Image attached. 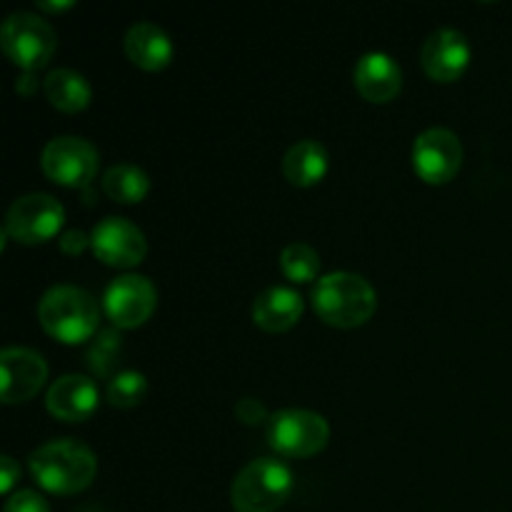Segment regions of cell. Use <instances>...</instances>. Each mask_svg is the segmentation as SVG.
Here are the masks:
<instances>
[{
  "label": "cell",
  "mask_w": 512,
  "mask_h": 512,
  "mask_svg": "<svg viewBox=\"0 0 512 512\" xmlns=\"http://www.w3.org/2000/svg\"><path fill=\"white\" fill-rule=\"evenodd\" d=\"M38 80H35V75L33 73H23L18 78V83H15V90H18L20 95H25V98H30V95L35 93V90H38Z\"/></svg>",
  "instance_id": "83f0119b"
},
{
  "label": "cell",
  "mask_w": 512,
  "mask_h": 512,
  "mask_svg": "<svg viewBox=\"0 0 512 512\" xmlns=\"http://www.w3.org/2000/svg\"><path fill=\"white\" fill-rule=\"evenodd\" d=\"M35 483L55 495H73L88 488L98 473V458L88 445L58 438L40 445L28 458Z\"/></svg>",
  "instance_id": "6da1fadb"
},
{
  "label": "cell",
  "mask_w": 512,
  "mask_h": 512,
  "mask_svg": "<svg viewBox=\"0 0 512 512\" xmlns=\"http://www.w3.org/2000/svg\"><path fill=\"white\" fill-rule=\"evenodd\" d=\"M148 393V380L138 370H120L108 383V403L115 408H135Z\"/></svg>",
  "instance_id": "603a6c76"
},
{
  "label": "cell",
  "mask_w": 512,
  "mask_h": 512,
  "mask_svg": "<svg viewBox=\"0 0 512 512\" xmlns=\"http://www.w3.org/2000/svg\"><path fill=\"white\" fill-rule=\"evenodd\" d=\"M100 155L90 140L78 135H60L45 143L40 168L53 183L65 188H85L98 175Z\"/></svg>",
  "instance_id": "52a82bcc"
},
{
  "label": "cell",
  "mask_w": 512,
  "mask_h": 512,
  "mask_svg": "<svg viewBox=\"0 0 512 512\" xmlns=\"http://www.w3.org/2000/svg\"><path fill=\"white\" fill-rule=\"evenodd\" d=\"M3 512H50V508L43 495H38L35 490H18L15 495H10Z\"/></svg>",
  "instance_id": "cb8c5ba5"
},
{
  "label": "cell",
  "mask_w": 512,
  "mask_h": 512,
  "mask_svg": "<svg viewBox=\"0 0 512 512\" xmlns=\"http://www.w3.org/2000/svg\"><path fill=\"white\" fill-rule=\"evenodd\" d=\"M470 50L465 33L455 28H438L425 38L420 48V63L423 70L438 83H453L468 70Z\"/></svg>",
  "instance_id": "4fadbf2b"
},
{
  "label": "cell",
  "mask_w": 512,
  "mask_h": 512,
  "mask_svg": "<svg viewBox=\"0 0 512 512\" xmlns=\"http://www.w3.org/2000/svg\"><path fill=\"white\" fill-rule=\"evenodd\" d=\"M123 48L130 63L143 70L165 68L173 60L175 50L170 35L158 23H150V20H140V23L130 25L128 33H125Z\"/></svg>",
  "instance_id": "2e32d148"
},
{
  "label": "cell",
  "mask_w": 512,
  "mask_h": 512,
  "mask_svg": "<svg viewBox=\"0 0 512 512\" xmlns=\"http://www.w3.org/2000/svg\"><path fill=\"white\" fill-rule=\"evenodd\" d=\"M463 165V143L448 128H428L413 143V168L425 183L445 185Z\"/></svg>",
  "instance_id": "9c48e42d"
},
{
  "label": "cell",
  "mask_w": 512,
  "mask_h": 512,
  "mask_svg": "<svg viewBox=\"0 0 512 512\" xmlns=\"http://www.w3.org/2000/svg\"><path fill=\"white\" fill-rule=\"evenodd\" d=\"M123 353V338L115 328H100L88 350V365L98 378H108Z\"/></svg>",
  "instance_id": "7402d4cb"
},
{
  "label": "cell",
  "mask_w": 512,
  "mask_h": 512,
  "mask_svg": "<svg viewBox=\"0 0 512 512\" xmlns=\"http://www.w3.org/2000/svg\"><path fill=\"white\" fill-rule=\"evenodd\" d=\"M235 418L245 425H263V423L268 425L270 415L260 400L243 398V400H238V405H235Z\"/></svg>",
  "instance_id": "d4e9b609"
},
{
  "label": "cell",
  "mask_w": 512,
  "mask_h": 512,
  "mask_svg": "<svg viewBox=\"0 0 512 512\" xmlns=\"http://www.w3.org/2000/svg\"><path fill=\"white\" fill-rule=\"evenodd\" d=\"M265 435L270 448L283 458H310L328 445L330 425L313 410L285 408L270 415Z\"/></svg>",
  "instance_id": "8992f818"
},
{
  "label": "cell",
  "mask_w": 512,
  "mask_h": 512,
  "mask_svg": "<svg viewBox=\"0 0 512 512\" xmlns=\"http://www.w3.org/2000/svg\"><path fill=\"white\" fill-rule=\"evenodd\" d=\"M90 248L95 258L103 260L113 268H135L148 253V240L145 233L128 218H110L100 220L90 233Z\"/></svg>",
  "instance_id": "8fae6325"
},
{
  "label": "cell",
  "mask_w": 512,
  "mask_h": 512,
  "mask_svg": "<svg viewBox=\"0 0 512 512\" xmlns=\"http://www.w3.org/2000/svg\"><path fill=\"white\" fill-rule=\"evenodd\" d=\"M0 45L18 68H23L25 73H35L53 58L58 48V35L50 28L48 20L28 10H18V13H10L0 25Z\"/></svg>",
  "instance_id": "5b68a950"
},
{
  "label": "cell",
  "mask_w": 512,
  "mask_h": 512,
  "mask_svg": "<svg viewBox=\"0 0 512 512\" xmlns=\"http://www.w3.org/2000/svg\"><path fill=\"white\" fill-rule=\"evenodd\" d=\"M313 308L333 328H358L373 318L378 295L363 275L335 270L313 285Z\"/></svg>",
  "instance_id": "7a4b0ae2"
},
{
  "label": "cell",
  "mask_w": 512,
  "mask_h": 512,
  "mask_svg": "<svg viewBox=\"0 0 512 512\" xmlns=\"http://www.w3.org/2000/svg\"><path fill=\"white\" fill-rule=\"evenodd\" d=\"M18 480H20V465L15 463L10 455H3V460H0V490H3V493H10Z\"/></svg>",
  "instance_id": "4316f807"
},
{
  "label": "cell",
  "mask_w": 512,
  "mask_h": 512,
  "mask_svg": "<svg viewBox=\"0 0 512 512\" xmlns=\"http://www.w3.org/2000/svg\"><path fill=\"white\" fill-rule=\"evenodd\" d=\"M328 150L318 140H298L290 145L288 153L283 158V175L288 183L298 185V188H310V185L320 183L328 173Z\"/></svg>",
  "instance_id": "ac0fdd59"
},
{
  "label": "cell",
  "mask_w": 512,
  "mask_h": 512,
  "mask_svg": "<svg viewBox=\"0 0 512 512\" xmlns=\"http://www.w3.org/2000/svg\"><path fill=\"white\" fill-rule=\"evenodd\" d=\"M58 245L63 253L80 255L90 245V235H85L83 230H65V233H60Z\"/></svg>",
  "instance_id": "484cf974"
},
{
  "label": "cell",
  "mask_w": 512,
  "mask_h": 512,
  "mask_svg": "<svg viewBox=\"0 0 512 512\" xmlns=\"http://www.w3.org/2000/svg\"><path fill=\"white\" fill-rule=\"evenodd\" d=\"M150 178L143 168L133 163H118L113 168L105 170L103 175V193L108 195L113 203L133 205L148 195Z\"/></svg>",
  "instance_id": "ffe728a7"
},
{
  "label": "cell",
  "mask_w": 512,
  "mask_h": 512,
  "mask_svg": "<svg viewBox=\"0 0 512 512\" xmlns=\"http://www.w3.org/2000/svg\"><path fill=\"white\" fill-rule=\"evenodd\" d=\"M45 405L53 418L65 420V423H83L98 408V388L88 375H63L50 385Z\"/></svg>",
  "instance_id": "5bb4252c"
},
{
  "label": "cell",
  "mask_w": 512,
  "mask_h": 512,
  "mask_svg": "<svg viewBox=\"0 0 512 512\" xmlns=\"http://www.w3.org/2000/svg\"><path fill=\"white\" fill-rule=\"evenodd\" d=\"M43 93L50 100V105L63 113H80L90 105L93 88L88 78L73 68H55L45 75Z\"/></svg>",
  "instance_id": "d6986e66"
},
{
  "label": "cell",
  "mask_w": 512,
  "mask_h": 512,
  "mask_svg": "<svg viewBox=\"0 0 512 512\" xmlns=\"http://www.w3.org/2000/svg\"><path fill=\"white\" fill-rule=\"evenodd\" d=\"M48 380V363L33 348L10 345L0 353V398L5 405L28 403Z\"/></svg>",
  "instance_id": "7c38bea8"
},
{
  "label": "cell",
  "mask_w": 512,
  "mask_h": 512,
  "mask_svg": "<svg viewBox=\"0 0 512 512\" xmlns=\"http://www.w3.org/2000/svg\"><path fill=\"white\" fill-rule=\"evenodd\" d=\"M158 293L145 275H120L105 288L103 308L115 328H138L153 315Z\"/></svg>",
  "instance_id": "30bf717a"
},
{
  "label": "cell",
  "mask_w": 512,
  "mask_h": 512,
  "mask_svg": "<svg viewBox=\"0 0 512 512\" xmlns=\"http://www.w3.org/2000/svg\"><path fill=\"white\" fill-rule=\"evenodd\" d=\"M280 268L293 283H308L320 273V253L308 243H290L280 250Z\"/></svg>",
  "instance_id": "44dd1931"
},
{
  "label": "cell",
  "mask_w": 512,
  "mask_h": 512,
  "mask_svg": "<svg viewBox=\"0 0 512 512\" xmlns=\"http://www.w3.org/2000/svg\"><path fill=\"white\" fill-rule=\"evenodd\" d=\"M293 493V473L278 458H258L233 480L230 500L235 512H275Z\"/></svg>",
  "instance_id": "277c9868"
},
{
  "label": "cell",
  "mask_w": 512,
  "mask_h": 512,
  "mask_svg": "<svg viewBox=\"0 0 512 512\" xmlns=\"http://www.w3.org/2000/svg\"><path fill=\"white\" fill-rule=\"evenodd\" d=\"M38 320L50 338L78 345L98 333V300L75 285H53L40 298Z\"/></svg>",
  "instance_id": "3957f363"
},
{
  "label": "cell",
  "mask_w": 512,
  "mask_h": 512,
  "mask_svg": "<svg viewBox=\"0 0 512 512\" xmlns=\"http://www.w3.org/2000/svg\"><path fill=\"white\" fill-rule=\"evenodd\" d=\"M73 0H60V3H50V0H38V8L45 13H63V10L73 8Z\"/></svg>",
  "instance_id": "f1b7e54d"
},
{
  "label": "cell",
  "mask_w": 512,
  "mask_h": 512,
  "mask_svg": "<svg viewBox=\"0 0 512 512\" xmlns=\"http://www.w3.org/2000/svg\"><path fill=\"white\" fill-rule=\"evenodd\" d=\"M65 223V210L60 200L48 193H28L13 200L5 215L3 233L23 245H38L55 238Z\"/></svg>",
  "instance_id": "ba28073f"
},
{
  "label": "cell",
  "mask_w": 512,
  "mask_h": 512,
  "mask_svg": "<svg viewBox=\"0 0 512 512\" xmlns=\"http://www.w3.org/2000/svg\"><path fill=\"white\" fill-rule=\"evenodd\" d=\"M303 315V298L288 285H270L253 303V320L268 333H285Z\"/></svg>",
  "instance_id": "e0dca14e"
},
{
  "label": "cell",
  "mask_w": 512,
  "mask_h": 512,
  "mask_svg": "<svg viewBox=\"0 0 512 512\" xmlns=\"http://www.w3.org/2000/svg\"><path fill=\"white\" fill-rule=\"evenodd\" d=\"M353 83L358 93L370 103H390L403 88V70L388 53L373 50V53H365L358 58L353 70Z\"/></svg>",
  "instance_id": "9a60e30c"
}]
</instances>
